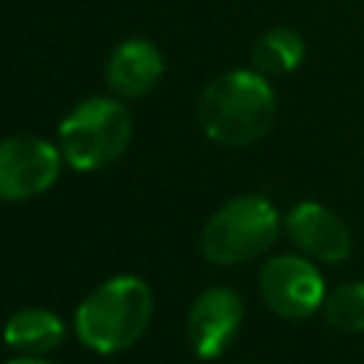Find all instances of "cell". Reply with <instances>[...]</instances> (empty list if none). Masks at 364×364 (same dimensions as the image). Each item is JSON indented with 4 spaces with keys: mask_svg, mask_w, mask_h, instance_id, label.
Instances as JSON below:
<instances>
[{
    "mask_svg": "<svg viewBox=\"0 0 364 364\" xmlns=\"http://www.w3.org/2000/svg\"><path fill=\"white\" fill-rule=\"evenodd\" d=\"M276 117V94L253 68H230L213 77L196 102L202 131L228 148L259 142Z\"/></svg>",
    "mask_w": 364,
    "mask_h": 364,
    "instance_id": "6da1fadb",
    "label": "cell"
},
{
    "mask_svg": "<svg viewBox=\"0 0 364 364\" xmlns=\"http://www.w3.org/2000/svg\"><path fill=\"white\" fill-rule=\"evenodd\" d=\"M63 168V154L57 145L17 134L0 139V199L23 202L48 191Z\"/></svg>",
    "mask_w": 364,
    "mask_h": 364,
    "instance_id": "8992f818",
    "label": "cell"
},
{
    "mask_svg": "<svg viewBox=\"0 0 364 364\" xmlns=\"http://www.w3.org/2000/svg\"><path fill=\"white\" fill-rule=\"evenodd\" d=\"M284 233L301 256L324 264H338L353 253V233L347 222L321 202H299L284 213Z\"/></svg>",
    "mask_w": 364,
    "mask_h": 364,
    "instance_id": "ba28073f",
    "label": "cell"
},
{
    "mask_svg": "<svg viewBox=\"0 0 364 364\" xmlns=\"http://www.w3.org/2000/svg\"><path fill=\"white\" fill-rule=\"evenodd\" d=\"M65 338V324L46 307H23L3 324V341L20 355H46Z\"/></svg>",
    "mask_w": 364,
    "mask_h": 364,
    "instance_id": "30bf717a",
    "label": "cell"
},
{
    "mask_svg": "<svg viewBox=\"0 0 364 364\" xmlns=\"http://www.w3.org/2000/svg\"><path fill=\"white\" fill-rule=\"evenodd\" d=\"M154 293L139 276H114L97 284L74 310L77 338L100 353L114 355L134 347L151 327Z\"/></svg>",
    "mask_w": 364,
    "mask_h": 364,
    "instance_id": "7a4b0ae2",
    "label": "cell"
},
{
    "mask_svg": "<svg viewBox=\"0 0 364 364\" xmlns=\"http://www.w3.org/2000/svg\"><path fill=\"white\" fill-rule=\"evenodd\" d=\"M245 318V301L236 290L213 284L202 290L188 310V344L202 358H219L239 336Z\"/></svg>",
    "mask_w": 364,
    "mask_h": 364,
    "instance_id": "52a82bcc",
    "label": "cell"
},
{
    "mask_svg": "<svg viewBox=\"0 0 364 364\" xmlns=\"http://www.w3.org/2000/svg\"><path fill=\"white\" fill-rule=\"evenodd\" d=\"M165 74L162 51L142 37L122 40L105 63V85L117 100H136L156 88Z\"/></svg>",
    "mask_w": 364,
    "mask_h": 364,
    "instance_id": "9c48e42d",
    "label": "cell"
},
{
    "mask_svg": "<svg viewBox=\"0 0 364 364\" xmlns=\"http://www.w3.org/2000/svg\"><path fill=\"white\" fill-rule=\"evenodd\" d=\"M134 134L128 108L117 97H88L77 102L57 128L63 162L74 171H100L119 159Z\"/></svg>",
    "mask_w": 364,
    "mask_h": 364,
    "instance_id": "277c9868",
    "label": "cell"
},
{
    "mask_svg": "<svg viewBox=\"0 0 364 364\" xmlns=\"http://www.w3.org/2000/svg\"><path fill=\"white\" fill-rule=\"evenodd\" d=\"M259 296L282 318H307L321 310L327 287L313 259L299 253L270 256L259 270Z\"/></svg>",
    "mask_w": 364,
    "mask_h": 364,
    "instance_id": "5b68a950",
    "label": "cell"
},
{
    "mask_svg": "<svg viewBox=\"0 0 364 364\" xmlns=\"http://www.w3.org/2000/svg\"><path fill=\"white\" fill-rule=\"evenodd\" d=\"M304 37L290 26H273L267 28L250 48V65L262 77L273 74H290L304 60Z\"/></svg>",
    "mask_w": 364,
    "mask_h": 364,
    "instance_id": "8fae6325",
    "label": "cell"
},
{
    "mask_svg": "<svg viewBox=\"0 0 364 364\" xmlns=\"http://www.w3.org/2000/svg\"><path fill=\"white\" fill-rule=\"evenodd\" d=\"M282 233V216L270 199L256 193H242L216 208L202 233L199 250L208 262L230 267L245 264L262 253H267Z\"/></svg>",
    "mask_w": 364,
    "mask_h": 364,
    "instance_id": "3957f363",
    "label": "cell"
},
{
    "mask_svg": "<svg viewBox=\"0 0 364 364\" xmlns=\"http://www.w3.org/2000/svg\"><path fill=\"white\" fill-rule=\"evenodd\" d=\"M324 318L341 333H364V282H341L324 296Z\"/></svg>",
    "mask_w": 364,
    "mask_h": 364,
    "instance_id": "7c38bea8",
    "label": "cell"
},
{
    "mask_svg": "<svg viewBox=\"0 0 364 364\" xmlns=\"http://www.w3.org/2000/svg\"><path fill=\"white\" fill-rule=\"evenodd\" d=\"M6 364H54V361L43 358V355H17V358H11Z\"/></svg>",
    "mask_w": 364,
    "mask_h": 364,
    "instance_id": "4fadbf2b",
    "label": "cell"
}]
</instances>
